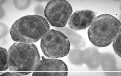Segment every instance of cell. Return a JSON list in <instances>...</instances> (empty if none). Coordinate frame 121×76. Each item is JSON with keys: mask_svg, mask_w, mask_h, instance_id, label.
<instances>
[{"mask_svg": "<svg viewBox=\"0 0 121 76\" xmlns=\"http://www.w3.org/2000/svg\"><path fill=\"white\" fill-rule=\"evenodd\" d=\"M10 71L19 76L34 72L40 61L39 50L33 43L16 42L8 51Z\"/></svg>", "mask_w": 121, "mask_h": 76, "instance_id": "cell-1", "label": "cell"}, {"mask_svg": "<svg viewBox=\"0 0 121 76\" xmlns=\"http://www.w3.org/2000/svg\"><path fill=\"white\" fill-rule=\"evenodd\" d=\"M70 46L68 36L54 29H50L41 39L42 51L48 58H56L66 56L70 51Z\"/></svg>", "mask_w": 121, "mask_h": 76, "instance_id": "cell-4", "label": "cell"}, {"mask_svg": "<svg viewBox=\"0 0 121 76\" xmlns=\"http://www.w3.org/2000/svg\"><path fill=\"white\" fill-rule=\"evenodd\" d=\"M1 76H19L17 74L15 73V72H6L5 73H3L0 75Z\"/></svg>", "mask_w": 121, "mask_h": 76, "instance_id": "cell-10", "label": "cell"}, {"mask_svg": "<svg viewBox=\"0 0 121 76\" xmlns=\"http://www.w3.org/2000/svg\"><path fill=\"white\" fill-rule=\"evenodd\" d=\"M0 71H4L8 69V54L7 50L0 48Z\"/></svg>", "mask_w": 121, "mask_h": 76, "instance_id": "cell-8", "label": "cell"}, {"mask_svg": "<svg viewBox=\"0 0 121 76\" xmlns=\"http://www.w3.org/2000/svg\"><path fill=\"white\" fill-rule=\"evenodd\" d=\"M121 32L119 19L111 14H103L95 18L88 30L90 41L100 48L110 45Z\"/></svg>", "mask_w": 121, "mask_h": 76, "instance_id": "cell-3", "label": "cell"}, {"mask_svg": "<svg viewBox=\"0 0 121 76\" xmlns=\"http://www.w3.org/2000/svg\"><path fill=\"white\" fill-rule=\"evenodd\" d=\"M113 47L115 52L119 56L121 57V32L117 36L113 42Z\"/></svg>", "mask_w": 121, "mask_h": 76, "instance_id": "cell-9", "label": "cell"}, {"mask_svg": "<svg viewBox=\"0 0 121 76\" xmlns=\"http://www.w3.org/2000/svg\"><path fill=\"white\" fill-rule=\"evenodd\" d=\"M72 5L66 0H51L46 6L44 16L51 26L63 28L72 16Z\"/></svg>", "mask_w": 121, "mask_h": 76, "instance_id": "cell-5", "label": "cell"}, {"mask_svg": "<svg viewBox=\"0 0 121 76\" xmlns=\"http://www.w3.org/2000/svg\"><path fill=\"white\" fill-rule=\"evenodd\" d=\"M41 60L33 72V76H66L68 67L62 60L46 58L42 57Z\"/></svg>", "mask_w": 121, "mask_h": 76, "instance_id": "cell-6", "label": "cell"}, {"mask_svg": "<svg viewBox=\"0 0 121 76\" xmlns=\"http://www.w3.org/2000/svg\"><path fill=\"white\" fill-rule=\"evenodd\" d=\"M95 16V12L90 9L77 11L71 16L68 25L73 30H84L91 25Z\"/></svg>", "mask_w": 121, "mask_h": 76, "instance_id": "cell-7", "label": "cell"}, {"mask_svg": "<svg viewBox=\"0 0 121 76\" xmlns=\"http://www.w3.org/2000/svg\"><path fill=\"white\" fill-rule=\"evenodd\" d=\"M48 21L38 15L23 16L15 21L9 30L15 42L34 43L39 41L49 30Z\"/></svg>", "mask_w": 121, "mask_h": 76, "instance_id": "cell-2", "label": "cell"}]
</instances>
